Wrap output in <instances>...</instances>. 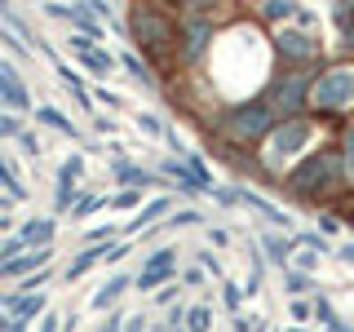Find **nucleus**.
Here are the masks:
<instances>
[{"label": "nucleus", "instance_id": "4", "mask_svg": "<svg viewBox=\"0 0 354 332\" xmlns=\"http://www.w3.org/2000/svg\"><path fill=\"white\" fill-rule=\"evenodd\" d=\"M315 138V124H310V120H283L279 129L270 133V138H266V173H274L279 177L283 173V164L292 160V155H301L306 151V142Z\"/></svg>", "mask_w": 354, "mask_h": 332}, {"label": "nucleus", "instance_id": "37", "mask_svg": "<svg viewBox=\"0 0 354 332\" xmlns=\"http://www.w3.org/2000/svg\"><path fill=\"white\" fill-rule=\"evenodd\" d=\"M221 297H226V306H230V310L239 306V288H235V284H226V293H221Z\"/></svg>", "mask_w": 354, "mask_h": 332}, {"label": "nucleus", "instance_id": "10", "mask_svg": "<svg viewBox=\"0 0 354 332\" xmlns=\"http://www.w3.org/2000/svg\"><path fill=\"white\" fill-rule=\"evenodd\" d=\"M49 257H53L49 248H36V252H22L18 261H5V266H0V279H22V275H31V270L40 275L44 266H49Z\"/></svg>", "mask_w": 354, "mask_h": 332}, {"label": "nucleus", "instance_id": "26", "mask_svg": "<svg viewBox=\"0 0 354 332\" xmlns=\"http://www.w3.org/2000/svg\"><path fill=\"white\" fill-rule=\"evenodd\" d=\"M283 284H288V293H292V297H301V293L315 288V279H310L306 270H283Z\"/></svg>", "mask_w": 354, "mask_h": 332}, {"label": "nucleus", "instance_id": "17", "mask_svg": "<svg viewBox=\"0 0 354 332\" xmlns=\"http://www.w3.org/2000/svg\"><path fill=\"white\" fill-rule=\"evenodd\" d=\"M124 288H129V279H124V275H115V279H106V284H102V288L93 293V310H106V306H115V297L124 293Z\"/></svg>", "mask_w": 354, "mask_h": 332}, {"label": "nucleus", "instance_id": "41", "mask_svg": "<svg viewBox=\"0 0 354 332\" xmlns=\"http://www.w3.org/2000/svg\"><path fill=\"white\" fill-rule=\"evenodd\" d=\"M182 284H191V288H195V284H204V270H186V275H182Z\"/></svg>", "mask_w": 354, "mask_h": 332}, {"label": "nucleus", "instance_id": "14", "mask_svg": "<svg viewBox=\"0 0 354 332\" xmlns=\"http://www.w3.org/2000/svg\"><path fill=\"white\" fill-rule=\"evenodd\" d=\"M164 177H173V182L177 186H182V191H204V186H199V177H195V169H191V164H177V160H169V164H164V169H160Z\"/></svg>", "mask_w": 354, "mask_h": 332}, {"label": "nucleus", "instance_id": "24", "mask_svg": "<svg viewBox=\"0 0 354 332\" xmlns=\"http://www.w3.org/2000/svg\"><path fill=\"white\" fill-rule=\"evenodd\" d=\"M213 328V310L208 306H191L186 310V332H208Z\"/></svg>", "mask_w": 354, "mask_h": 332}, {"label": "nucleus", "instance_id": "1", "mask_svg": "<svg viewBox=\"0 0 354 332\" xmlns=\"http://www.w3.org/2000/svg\"><path fill=\"white\" fill-rule=\"evenodd\" d=\"M346 177H350L346 173V155H341L337 147H324V151L306 155L279 186H288V191L301 195V199H324L328 191H337V182H346Z\"/></svg>", "mask_w": 354, "mask_h": 332}, {"label": "nucleus", "instance_id": "39", "mask_svg": "<svg viewBox=\"0 0 354 332\" xmlns=\"http://www.w3.org/2000/svg\"><path fill=\"white\" fill-rule=\"evenodd\" d=\"M208 239H213L217 248H226V243H230V235H226V230H208Z\"/></svg>", "mask_w": 354, "mask_h": 332}, {"label": "nucleus", "instance_id": "38", "mask_svg": "<svg viewBox=\"0 0 354 332\" xmlns=\"http://www.w3.org/2000/svg\"><path fill=\"white\" fill-rule=\"evenodd\" d=\"M58 324H62L58 315H44V319H40V332H58Z\"/></svg>", "mask_w": 354, "mask_h": 332}, {"label": "nucleus", "instance_id": "19", "mask_svg": "<svg viewBox=\"0 0 354 332\" xmlns=\"http://www.w3.org/2000/svg\"><path fill=\"white\" fill-rule=\"evenodd\" d=\"M120 66H124V71L133 75V80H138L142 89H155V75H151V66L138 58V53H124V58H120Z\"/></svg>", "mask_w": 354, "mask_h": 332}, {"label": "nucleus", "instance_id": "42", "mask_svg": "<svg viewBox=\"0 0 354 332\" xmlns=\"http://www.w3.org/2000/svg\"><path fill=\"white\" fill-rule=\"evenodd\" d=\"M252 324H257V319H248V315H235V332H248Z\"/></svg>", "mask_w": 354, "mask_h": 332}, {"label": "nucleus", "instance_id": "28", "mask_svg": "<svg viewBox=\"0 0 354 332\" xmlns=\"http://www.w3.org/2000/svg\"><path fill=\"white\" fill-rule=\"evenodd\" d=\"M332 208H337V217L346 221V226H354V191H346V195H337V199H332Z\"/></svg>", "mask_w": 354, "mask_h": 332}, {"label": "nucleus", "instance_id": "27", "mask_svg": "<svg viewBox=\"0 0 354 332\" xmlns=\"http://www.w3.org/2000/svg\"><path fill=\"white\" fill-rule=\"evenodd\" d=\"M315 315L324 319V328H332V332H346V324H341V319H337V310H332V306L324 302V297H319V302H315Z\"/></svg>", "mask_w": 354, "mask_h": 332}, {"label": "nucleus", "instance_id": "11", "mask_svg": "<svg viewBox=\"0 0 354 332\" xmlns=\"http://www.w3.org/2000/svg\"><path fill=\"white\" fill-rule=\"evenodd\" d=\"M5 306L18 315V324H27V319H36L40 310L49 306V297H44V293H36V297H14V293H9V297H5Z\"/></svg>", "mask_w": 354, "mask_h": 332}, {"label": "nucleus", "instance_id": "18", "mask_svg": "<svg viewBox=\"0 0 354 332\" xmlns=\"http://www.w3.org/2000/svg\"><path fill=\"white\" fill-rule=\"evenodd\" d=\"M115 177H120V182H129V191H142V186H151V182H155V173L133 169V164H124V160L115 164Z\"/></svg>", "mask_w": 354, "mask_h": 332}, {"label": "nucleus", "instance_id": "43", "mask_svg": "<svg viewBox=\"0 0 354 332\" xmlns=\"http://www.w3.org/2000/svg\"><path fill=\"white\" fill-rule=\"evenodd\" d=\"M346 49L354 53V22H346Z\"/></svg>", "mask_w": 354, "mask_h": 332}, {"label": "nucleus", "instance_id": "40", "mask_svg": "<svg viewBox=\"0 0 354 332\" xmlns=\"http://www.w3.org/2000/svg\"><path fill=\"white\" fill-rule=\"evenodd\" d=\"M138 124H142V129H147V133H160V120H155V116H142V120H138Z\"/></svg>", "mask_w": 354, "mask_h": 332}, {"label": "nucleus", "instance_id": "47", "mask_svg": "<svg viewBox=\"0 0 354 332\" xmlns=\"http://www.w3.org/2000/svg\"><path fill=\"white\" fill-rule=\"evenodd\" d=\"M292 332H301V328H292Z\"/></svg>", "mask_w": 354, "mask_h": 332}, {"label": "nucleus", "instance_id": "20", "mask_svg": "<svg viewBox=\"0 0 354 332\" xmlns=\"http://www.w3.org/2000/svg\"><path fill=\"white\" fill-rule=\"evenodd\" d=\"M297 14H301V9H297L292 0H266V5H261V18L266 22H288V18H297Z\"/></svg>", "mask_w": 354, "mask_h": 332}, {"label": "nucleus", "instance_id": "25", "mask_svg": "<svg viewBox=\"0 0 354 332\" xmlns=\"http://www.w3.org/2000/svg\"><path fill=\"white\" fill-rule=\"evenodd\" d=\"M80 58H84L88 71H97V75H111V71H115V58L102 53V49H88V53H80Z\"/></svg>", "mask_w": 354, "mask_h": 332}, {"label": "nucleus", "instance_id": "36", "mask_svg": "<svg viewBox=\"0 0 354 332\" xmlns=\"http://www.w3.org/2000/svg\"><path fill=\"white\" fill-rule=\"evenodd\" d=\"M62 169H66V173H71V177H80V173H84V160H80V155H71V160H66V164H62Z\"/></svg>", "mask_w": 354, "mask_h": 332}, {"label": "nucleus", "instance_id": "12", "mask_svg": "<svg viewBox=\"0 0 354 332\" xmlns=\"http://www.w3.org/2000/svg\"><path fill=\"white\" fill-rule=\"evenodd\" d=\"M235 204H243V208H257V213L266 217V221H274V226H288V217L279 213V208L270 204V199H261V195H252V191H235Z\"/></svg>", "mask_w": 354, "mask_h": 332}, {"label": "nucleus", "instance_id": "32", "mask_svg": "<svg viewBox=\"0 0 354 332\" xmlns=\"http://www.w3.org/2000/svg\"><path fill=\"white\" fill-rule=\"evenodd\" d=\"M0 138H22V124L14 116H0Z\"/></svg>", "mask_w": 354, "mask_h": 332}, {"label": "nucleus", "instance_id": "22", "mask_svg": "<svg viewBox=\"0 0 354 332\" xmlns=\"http://www.w3.org/2000/svg\"><path fill=\"white\" fill-rule=\"evenodd\" d=\"M53 239V221H27V226H22V243H49Z\"/></svg>", "mask_w": 354, "mask_h": 332}, {"label": "nucleus", "instance_id": "29", "mask_svg": "<svg viewBox=\"0 0 354 332\" xmlns=\"http://www.w3.org/2000/svg\"><path fill=\"white\" fill-rule=\"evenodd\" d=\"M71 195H75V177L66 173V169H58V208L71 204Z\"/></svg>", "mask_w": 354, "mask_h": 332}, {"label": "nucleus", "instance_id": "30", "mask_svg": "<svg viewBox=\"0 0 354 332\" xmlns=\"http://www.w3.org/2000/svg\"><path fill=\"white\" fill-rule=\"evenodd\" d=\"M341 155H346V173L354 177V129L346 133V138H341Z\"/></svg>", "mask_w": 354, "mask_h": 332}, {"label": "nucleus", "instance_id": "44", "mask_svg": "<svg viewBox=\"0 0 354 332\" xmlns=\"http://www.w3.org/2000/svg\"><path fill=\"white\" fill-rule=\"evenodd\" d=\"M341 257H346V261L354 266V243H346V248H341Z\"/></svg>", "mask_w": 354, "mask_h": 332}, {"label": "nucleus", "instance_id": "13", "mask_svg": "<svg viewBox=\"0 0 354 332\" xmlns=\"http://www.w3.org/2000/svg\"><path fill=\"white\" fill-rule=\"evenodd\" d=\"M261 248H266V257H270V261H288V257H292V248H297V239L292 235H274V230H266V235H261Z\"/></svg>", "mask_w": 354, "mask_h": 332}, {"label": "nucleus", "instance_id": "35", "mask_svg": "<svg viewBox=\"0 0 354 332\" xmlns=\"http://www.w3.org/2000/svg\"><path fill=\"white\" fill-rule=\"evenodd\" d=\"M133 204H138V191H120L111 199V208H133Z\"/></svg>", "mask_w": 354, "mask_h": 332}, {"label": "nucleus", "instance_id": "45", "mask_svg": "<svg viewBox=\"0 0 354 332\" xmlns=\"http://www.w3.org/2000/svg\"><path fill=\"white\" fill-rule=\"evenodd\" d=\"M9 332H27V324H18V319H14V328H9Z\"/></svg>", "mask_w": 354, "mask_h": 332}, {"label": "nucleus", "instance_id": "16", "mask_svg": "<svg viewBox=\"0 0 354 332\" xmlns=\"http://www.w3.org/2000/svg\"><path fill=\"white\" fill-rule=\"evenodd\" d=\"M173 279H177V266H142L138 288H160V284H173Z\"/></svg>", "mask_w": 354, "mask_h": 332}, {"label": "nucleus", "instance_id": "21", "mask_svg": "<svg viewBox=\"0 0 354 332\" xmlns=\"http://www.w3.org/2000/svg\"><path fill=\"white\" fill-rule=\"evenodd\" d=\"M36 120H44V124H53L58 133H66V138H75V142H84L80 133H75V124H71V120H66V116H58L53 107H40V111H36Z\"/></svg>", "mask_w": 354, "mask_h": 332}, {"label": "nucleus", "instance_id": "34", "mask_svg": "<svg viewBox=\"0 0 354 332\" xmlns=\"http://www.w3.org/2000/svg\"><path fill=\"white\" fill-rule=\"evenodd\" d=\"M18 147L27 151V155H40V138H36V133H22V138H18Z\"/></svg>", "mask_w": 354, "mask_h": 332}, {"label": "nucleus", "instance_id": "6", "mask_svg": "<svg viewBox=\"0 0 354 332\" xmlns=\"http://www.w3.org/2000/svg\"><path fill=\"white\" fill-rule=\"evenodd\" d=\"M274 111L266 107V102H243V107H235V111H226V133L235 142H261V138H270L274 129Z\"/></svg>", "mask_w": 354, "mask_h": 332}, {"label": "nucleus", "instance_id": "5", "mask_svg": "<svg viewBox=\"0 0 354 332\" xmlns=\"http://www.w3.org/2000/svg\"><path fill=\"white\" fill-rule=\"evenodd\" d=\"M310 89H315V75L310 71H283L270 80V93H266V107L279 120H297V111L310 107Z\"/></svg>", "mask_w": 354, "mask_h": 332}, {"label": "nucleus", "instance_id": "48", "mask_svg": "<svg viewBox=\"0 0 354 332\" xmlns=\"http://www.w3.org/2000/svg\"><path fill=\"white\" fill-rule=\"evenodd\" d=\"M0 164H5V160H0Z\"/></svg>", "mask_w": 354, "mask_h": 332}, {"label": "nucleus", "instance_id": "9", "mask_svg": "<svg viewBox=\"0 0 354 332\" xmlns=\"http://www.w3.org/2000/svg\"><path fill=\"white\" fill-rule=\"evenodd\" d=\"M0 107H9V111H31V98H27V89H22L18 71H14L9 62H0Z\"/></svg>", "mask_w": 354, "mask_h": 332}, {"label": "nucleus", "instance_id": "15", "mask_svg": "<svg viewBox=\"0 0 354 332\" xmlns=\"http://www.w3.org/2000/svg\"><path fill=\"white\" fill-rule=\"evenodd\" d=\"M97 261H106V243H93V248H84L80 257H75L71 266H66V279H80V275L88 270V266H97Z\"/></svg>", "mask_w": 354, "mask_h": 332}, {"label": "nucleus", "instance_id": "23", "mask_svg": "<svg viewBox=\"0 0 354 332\" xmlns=\"http://www.w3.org/2000/svg\"><path fill=\"white\" fill-rule=\"evenodd\" d=\"M169 199H155V204H147V208H142V213H138V221H133V226L129 230H142V226H155V221H160V213H169Z\"/></svg>", "mask_w": 354, "mask_h": 332}, {"label": "nucleus", "instance_id": "3", "mask_svg": "<svg viewBox=\"0 0 354 332\" xmlns=\"http://www.w3.org/2000/svg\"><path fill=\"white\" fill-rule=\"evenodd\" d=\"M346 107H354V66H328L324 75H315V89H310V111H324V116H341Z\"/></svg>", "mask_w": 354, "mask_h": 332}, {"label": "nucleus", "instance_id": "46", "mask_svg": "<svg viewBox=\"0 0 354 332\" xmlns=\"http://www.w3.org/2000/svg\"><path fill=\"white\" fill-rule=\"evenodd\" d=\"M169 328H173V332H186V324H169Z\"/></svg>", "mask_w": 354, "mask_h": 332}, {"label": "nucleus", "instance_id": "2", "mask_svg": "<svg viewBox=\"0 0 354 332\" xmlns=\"http://www.w3.org/2000/svg\"><path fill=\"white\" fill-rule=\"evenodd\" d=\"M129 31H133V44H138L142 53H151V58H164V53L182 40V27H177L164 9H155V5H133Z\"/></svg>", "mask_w": 354, "mask_h": 332}, {"label": "nucleus", "instance_id": "33", "mask_svg": "<svg viewBox=\"0 0 354 332\" xmlns=\"http://www.w3.org/2000/svg\"><path fill=\"white\" fill-rule=\"evenodd\" d=\"M199 221H204V217H199L195 208H182V213H173V226H199Z\"/></svg>", "mask_w": 354, "mask_h": 332}, {"label": "nucleus", "instance_id": "7", "mask_svg": "<svg viewBox=\"0 0 354 332\" xmlns=\"http://www.w3.org/2000/svg\"><path fill=\"white\" fill-rule=\"evenodd\" d=\"M274 49H279L283 62H297L301 71L319 58V40L310 36V31H292V27H283L279 36H274Z\"/></svg>", "mask_w": 354, "mask_h": 332}, {"label": "nucleus", "instance_id": "31", "mask_svg": "<svg viewBox=\"0 0 354 332\" xmlns=\"http://www.w3.org/2000/svg\"><path fill=\"white\" fill-rule=\"evenodd\" d=\"M106 199H97V195H88V199H80V204L71 208V217H84V213H93V208H102Z\"/></svg>", "mask_w": 354, "mask_h": 332}, {"label": "nucleus", "instance_id": "8", "mask_svg": "<svg viewBox=\"0 0 354 332\" xmlns=\"http://www.w3.org/2000/svg\"><path fill=\"white\" fill-rule=\"evenodd\" d=\"M208 40H213V22L204 14H186L182 18V58L186 62H199L208 49Z\"/></svg>", "mask_w": 354, "mask_h": 332}]
</instances>
